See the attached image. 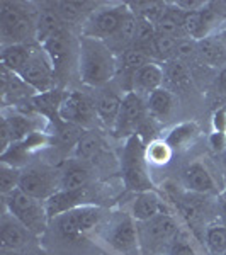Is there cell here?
Here are the masks:
<instances>
[{"label": "cell", "mask_w": 226, "mask_h": 255, "mask_svg": "<svg viewBox=\"0 0 226 255\" xmlns=\"http://www.w3.org/2000/svg\"><path fill=\"white\" fill-rule=\"evenodd\" d=\"M117 73V56L104 39L80 36L79 77L89 87H106Z\"/></svg>", "instance_id": "cell-1"}, {"label": "cell", "mask_w": 226, "mask_h": 255, "mask_svg": "<svg viewBox=\"0 0 226 255\" xmlns=\"http://www.w3.org/2000/svg\"><path fill=\"white\" fill-rule=\"evenodd\" d=\"M99 228L102 244L114 255H143L138 223L129 213H116Z\"/></svg>", "instance_id": "cell-2"}, {"label": "cell", "mask_w": 226, "mask_h": 255, "mask_svg": "<svg viewBox=\"0 0 226 255\" xmlns=\"http://www.w3.org/2000/svg\"><path fill=\"white\" fill-rule=\"evenodd\" d=\"M138 232L143 254L148 250V255H167L170 245L182 230L174 213H163L145 223H138Z\"/></svg>", "instance_id": "cell-3"}, {"label": "cell", "mask_w": 226, "mask_h": 255, "mask_svg": "<svg viewBox=\"0 0 226 255\" xmlns=\"http://www.w3.org/2000/svg\"><path fill=\"white\" fill-rule=\"evenodd\" d=\"M145 141L138 134H133V136L126 138L124 148H122V179H124L126 187L134 194L143 191H155V186L146 168L148 163L145 158Z\"/></svg>", "instance_id": "cell-4"}, {"label": "cell", "mask_w": 226, "mask_h": 255, "mask_svg": "<svg viewBox=\"0 0 226 255\" xmlns=\"http://www.w3.org/2000/svg\"><path fill=\"white\" fill-rule=\"evenodd\" d=\"M3 206L20 225L26 226L32 235L44 233L49 223L46 201L34 199L20 189H15V191L3 196Z\"/></svg>", "instance_id": "cell-5"}, {"label": "cell", "mask_w": 226, "mask_h": 255, "mask_svg": "<svg viewBox=\"0 0 226 255\" xmlns=\"http://www.w3.org/2000/svg\"><path fill=\"white\" fill-rule=\"evenodd\" d=\"M0 36L2 44H31L36 39V19L12 2L0 3Z\"/></svg>", "instance_id": "cell-6"}, {"label": "cell", "mask_w": 226, "mask_h": 255, "mask_svg": "<svg viewBox=\"0 0 226 255\" xmlns=\"http://www.w3.org/2000/svg\"><path fill=\"white\" fill-rule=\"evenodd\" d=\"M53 221L56 225V232L65 240H77V238L96 232L104 221V211L94 204H85V206L63 213Z\"/></svg>", "instance_id": "cell-7"}, {"label": "cell", "mask_w": 226, "mask_h": 255, "mask_svg": "<svg viewBox=\"0 0 226 255\" xmlns=\"http://www.w3.org/2000/svg\"><path fill=\"white\" fill-rule=\"evenodd\" d=\"M19 189L39 201H48L61 189V174L46 165H32L22 168Z\"/></svg>", "instance_id": "cell-8"}, {"label": "cell", "mask_w": 226, "mask_h": 255, "mask_svg": "<svg viewBox=\"0 0 226 255\" xmlns=\"http://www.w3.org/2000/svg\"><path fill=\"white\" fill-rule=\"evenodd\" d=\"M129 10L128 5H109L94 10L82 27V36L108 41L116 34Z\"/></svg>", "instance_id": "cell-9"}, {"label": "cell", "mask_w": 226, "mask_h": 255, "mask_svg": "<svg viewBox=\"0 0 226 255\" xmlns=\"http://www.w3.org/2000/svg\"><path fill=\"white\" fill-rule=\"evenodd\" d=\"M60 119L70 125H75L84 129H90L99 121L94 99L87 97L79 90L65 92L60 106Z\"/></svg>", "instance_id": "cell-10"}, {"label": "cell", "mask_w": 226, "mask_h": 255, "mask_svg": "<svg viewBox=\"0 0 226 255\" xmlns=\"http://www.w3.org/2000/svg\"><path fill=\"white\" fill-rule=\"evenodd\" d=\"M19 77L26 82L36 94H46L55 90L56 82V72L53 68L51 61L43 51V48H34L29 61L24 67Z\"/></svg>", "instance_id": "cell-11"}, {"label": "cell", "mask_w": 226, "mask_h": 255, "mask_svg": "<svg viewBox=\"0 0 226 255\" xmlns=\"http://www.w3.org/2000/svg\"><path fill=\"white\" fill-rule=\"evenodd\" d=\"M148 118L146 113V101L136 92H126L122 97V106L119 111V116L113 126V133L119 138H129L138 133L139 126Z\"/></svg>", "instance_id": "cell-12"}, {"label": "cell", "mask_w": 226, "mask_h": 255, "mask_svg": "<svg viewBox=\"0 0 226 255\" xmlns=\"http://www.w3.org/2000/svg\"><path fill=\"white\" fill-rule=\"evenodd\" d=\"M128 213L134 218L136 223H145L163 213H172V209L170 203L163 199L157 191H143L133 196Z\"/></svg>", "instance_id": "cell-13"}, {"label": "cell", "mask_w": 226, "mask_h": 255, "mask_svg": "<svg viewBox=\"0 0 226 255\" xmlns=\"http://www.w3.org/2000/svg\"><path fill=\"white\" fill-rule=\"evenodd\" d=\"M32 233L20 225L9 211H3L2 220H0V245L2 252H17L29 242Z\"/></svg>", "instance_id": "cell-14"}, {"label": "cell", "mask_w": 226, "mask_h": 255, "mask_svg": "<svg viewBox=\"0 0 226 255\" xmlns=\"http://www.w3.org/2000/svg\"><path fill=\"white\" fill-rule=\"evenodd\" d=\"M163 82H165V72L163 67L158 65L157 61H150L145 67L138 68L136 72H133L129 75V84H131V92L136 94H151L153 90L162 89Z\"/></svg>", "instance_id": "cell-15"}, {"label": "cell", "mask_w": 226, "mask_h": 255, "mask_svg": "<svg viewBox=\"0 0 226 255\" xmlns=\"http://www.w3.org/2000/svg\"><path fill=\"white\" fill-rule=\"evenodd\" d=\"M89 189V187H87ZM87 189H79V191H67V189H60L46 201V211L49 221L58 218L63 213H68L75 208L85 206L87 203Z\"/></svg>", "instance_id": "cell-16"}, {"label": "cell", "mask_w": 226, "mask_h": 255, "mask_svg": "<svg viewBox=\"0 0 226 255\" xmlns=\"http://www.w3.org/2000/svg\"><path fill=\"white\" fill-rule=\"evenodd\" d=\"M182 179H184V187L189 192H192V194L203 196V194H211V192L216 191V182L213 179V175L199 162L187 165L182 174Z\"/></svg>", "instance_id": "cell-17"}, {"label": "cell", "mask_w": 226, "mask_h": 255, "mask_svg": "<svg viewBox=\"0 0 226 255\" xmlns=\"http://www.w3.org/2000/svg\"><path fill=\"white\" fill-rule=\"evenodd\" d=\"M122 97L124 96H121L117 90L104 89L97 94L96 99H94L99 121L104 123L111 129H113L114 123H116V119L119 116V111H121V106H122Z\"/></svg>", "instance_id": "cell-18"}, {"label": "cell", "mask_w": 226, "mask_h": 255, "mask_svg": "<svg viewBox=\"0 0 226 255\" xmlns=\"http://www.w3.org/2000/svg\"><path fill=\"white\" fill-rule=\"evenodd\" d=\"M197 58L206 67L225 68L226 67V46L218 34L197 41Z\"/></svg>", "instance_id": "cell-19"}, {"label": "cell", "mask_w": 226, "mask_h": 255, "mask_svg": "<svg viewBox=\"0 0 226 255\" xmlns=\"http://www.w3.org/2000/svg\"><path fill=\"white\" fill-rule=\"evenodd\" d=\"M41 48L46 53L56 75H58L61 70L67 67V61L70 58V36L67 34V31H60L58 34H55L46 43L41 44Z\"/></svg>", "instance_id": "cell-20"}, {"label": "cell", "mask_w": 226, "mask_h": 255, "mask_svg": "<svg viewBox=\"0 0 226 255\" xmlns=\"http://www.w3.org/2000/svg\"><path fill=\"white\" fill-rule=\"evenodd\" d=\"M61 174V189L67 191H79L87 189L90 184V170L85 162L72 158L60 170Z\"/></svg>", "instance_id": "cell-21"}, {"label": "cell", "mask_w": 226, "mask_h": 255, "mask_svg": "<svg viewBox=\"0 0 226 255\" xmlns=\"http://www.w3.org/2000/svg\"><path fill=\"white\" fill-rule=\"evenodd\" d=\"M175 109V97L168 89L162 87L146 96V113L153 121L168 119Z\"/></svg>", "instance_id": "cell-22"}, {"label": "cell", "mask_w": 226, "mask_h": 255, "mask_svg": "<svg viewBox=\"0 0 226 255\" xmlns=\"http://www.w3.org/2000/svg\"><path fill=\"white\" fill-rule=\"evenodd\" d=\"M34 48L36 46H32V44H7V46H2V53H0L2 68L19 75L29 61Z\"/></svg>", "instance_id": "cell-23"}, {"label": "cell", "mask_w": 226, "mask_h": 255, "mask_svg": "<svg viewBox=\"0 0 226 255\" xmlns=\"http://www.w3.org/2000/svg\"><path fill=\"white\" fill-rule=\"evenodd\" d=\"M63 24L65 22L55 9L41 10L36 19V41L39 43V46L55 34H58L60 31H63Z\"/></svg>", "instance_id": "cell-24"}, {"label": "cell", "mask_w": 226, "mask_h": 255, "mask_svg": "<svg viewBox=\"0 0 226 255\" xmlns=\"http://www.w3.org/2000/svg\"><path fill=\"white\" fill-rule=\"evenodd\" d=\"M197 134H199V126H197L194 121H184L172 128L163 139H165L168 145L172 146V150L175 151V150H184V148H187L197 138Z\"/></svg>", "instance_id": "cell-25"}, {"label": "cell", "mask_w": 226, "mask_h": 255, "mask_svg": "<svg viewBox=\"0 0 226 255\" xmlns=\"http://www.w3.org/2000/svg\"><path fill=\"white\" fill-rule=\"evenodd\" d=\"M102 150H104V143H102L101 136L94 131H87L80 141L77 143L75 150H73V158L85 163L96 162V158L101 157Z\"/></svg>", "instance_id": "cell-26"}, {"label": "cell", "mask_w": 226, "mask_h": 255, "mask_svg": "<svg viewBox=\"0 0 226 255\" xmlns=\"http://www.w3.org/2000/svg\"><path fill=\"white\" fill-rule=\"evenodd\" d=\"M7 123L10 126L12 131V139L14 143H19L22 139H26L27 136H31L36 131H41V125L36 121L34 118L26 116V114H19V113H12L10 116H5Z\"/></svg>", "instance_id": "cell-27"}, {"label": "cell", "mask_w": 226, "mask_h": 255, "mask_svg": "<svg viewBox=\"0 0 226 255\" xmlns=\"http://www.w3.org/2000/svg\"><path fill=\"white\" fill-rule=\"evenodd\" d=\"M203 244L208 255H223L226 252V225H208L203 232Z\"/></svg>", "instance_id": "cell-28"}, {"label": "cell", "mask_w": 226, "mask_h": 255, "mask_svg": "<svg viewBox=\"0 0 226 255\" xmlns=\"http://www.w3.org/2000/svg\"><path fill=\"white\" fill-rule=\"evenodd\" d=\"M163 72H165V80L175 89H186L192 82L191 70H189L187 63L179 58L167 61L163 65Z\"/></svg>", "instance_id": "cell-29"}, {"label": "cell", "mask_w": 226, "mask_h": 255, "mask_svg": "<svg viewBox=\"0 0 226 255\" xmlns=\"http://www.w3.org/2000/svg\"><path fill=\"white\" fill-rule=\"evenodd\" d=\"M174 157V150L163 138H155L145 146V158L148 165L163 167Z\"/></svg>", "instance_id": "cell-30"}, {"label": "cell", "mask_w": 226, "mask_h": 255, "mask_svg": "<svg viewBox=\"0 0 226 255\" xmlns=\"http://www.w3.org/2000/svg\"><path fill=\"white\" fill-rule=\"evenodd\" d=\"M177 43L179 39L170 38V36L165 34H158L157 32L153 43H151V58L163 61V63L174 60L175 53H177Z\"/></svg>", "instance_id": "cell-31"}, {"label": "cell", "mask_w": 226, "mask_h": 255, "mask_svg": "<svg viewBox=\"0 0 226 255\" xmlns=\"http://www.w3.org/2000/svg\"><path fill=\"white\" fill-rule=\"evenodd\" d=\"M119 61H121V65H122V72L131 75V73L136 72L138 68L145 67L150 61H153V58H151L146 51H143V49L131 46L119 55Z\"/></svg>", "instance_id": "cell-32"}, {"label": "cell", "mask_w": 226, "mask_h": 255, "mask_svg": "<svg viewBox=\"0 0 226 255\" xmlns=\"http://www.w3.org/2000/svg\"><path fill=\"white\" fill-rule=\"evenodd\" d=\"M20 174H22V168L2 163V167H0V191H2V196L19 189Z\"/></svg>", "instance_id": "cell-33"}, {"label": "cell", "mask_w": 226, "mask_h": 255, "mask_svg": "<svg viewBox=\"0 0 226 255\" xmlns=\"http://www.w3.org/2000/svg\"><path fill=\"white\" fill-rule=\"evenodd\" d=\"M87 5V2H56L53 9L58 12L63 22H77L82 17L84 9Z\"/></svg>", "instance_id": "cell-34"}, {"label": "cell", "mask_w": 226, "mask_h": 255, "mask_svg": "<svg viewBox=\"0 0 226 255\" xmlns=\"http://www.w3.org/2000/svg\"><path fill=\"white\" fill-rule=\"evenodd\" d=\"M167 255H199V252H197L196 245L192 244L187 233L180 232L179 237L174 240V244L170 245Z\"/></svg>", "instance_id": "cell-35"}, {"label": "cell", "mask_w": 226, "mask_h": 255, "mask_svg": "<svg viewBox=\"0 0 226 255\" xmlns=\"http://www.w3.org/2000/svg\"><path fill=\"white\" fill-rule=\"evenodd\" d=\"M0 141H2V148H0L2 153L9 150V148L12 146V143H14V139H12L10 126H9V123H7L5 116L2 118V123H0Z\"/></svg>", "instance_id": "cell-36"}, {"label": "cell", "mask_w": 226, "mask_h": 255, "mask_svg": "<svg viewBox=\"0 0 226 255\" xmlns=\"http://www.w3.org/2000/svg\"><path fill=\"white\" fill-rule=\"evenodd\" d=\"M213 131H216V133H225L226 134V109L221 108L215 111V114H213Z\"/></svg>", "instance_id": "cell-37"}, {"label": "cell", "mask_w": 226, "mask_h": 255, "mask_svg": "<svg viewBox=\"0 0 226 255\" xmlns=\"http://www.w3.org/2000/svg\"><path fill=\"white\" fill-rule=\"evenodd\" d=\"M209 145H211V148L215 151H225L226 150V134L213 131V133L209 134Z\"/></svg>", "instance_id": "cell-38"}, {"label": "cell", "mask_w": 226, "mask_h": 255, "mask_svg": "<svg viewBox=\"0 0 226 255\" xmlns=\"http://www.w3.org/2000/svg\"><path fill=\"white\" fill-rule=\"evenodd\" d=\"M216 85L218 89L221 90L223 94H226V67L220 70V73H218V79H216Z\"/></svg>", "instance_id": "cell-39"}, {"label": "cell", "mask_w": 226, "mask_h": 255, "mask_svg": "<svg viewBox=\"0 0 226 255\" xmlns=\"http://www.w3.org/2000/svg\"><path fill=\"white\" fill-rule=\"evenodd\" d=\"M216 34L220 36V39L223 41V44H225V46H226V29H221L220 32H216Z\"/></svg>", "instance_id": "cell-40"}, {"label": "cell", "mask_w": 226, "mask_h": 255, "mask_svg": "<svg viewBox=\"0 0 226 255\" xmlns=\"http://www.w3.org/2000/svg\"><path fill=\"white\" fill-rule=\"evenodd\" d=\"M2 255H20L19 252H2Z\"/></svg>", "instance_id": "cell-41"}, {"label": "cell", "mask_w": 226, "mask_h": 255, "mask_svg": "<svg viewBox=\"0 0 226 255\" xmlns=\"http://www.w3.org/2000/svg\"><path fill=\"white\" fill-rule=\"evenodd\" d=\"M223 199H225V204H226V189H225V192H223Z\"/></svg>", "instance_id": "cell-42"}, {"label": "cell", "mask_w": 226, "mask_h": 255, "mask_svg": "<svg viewBox=\"0 0 226 255\" xmlns=\"http://www.w3.org/2000/svg\"><path fill=\"white\" fill-rule=\"evenodd\" d=\"M223 29H226V26H225V27H223Z\"/></svg>", "instance_id": "cell-43"}, {"label": "cell", "mask_w": 226, "mask_h": 255, "mask_svg": "<svg viewBox=\"0 0 226 255\" xmlns=\"http://www.w3.org/2000/svg\"><path fill=\"white\" fill-rule=\"evenodd\" d=\"M223 255H226V252H225V254H223Z\"/></svg>", "instance_id": "cell-44"}]
</instances>
